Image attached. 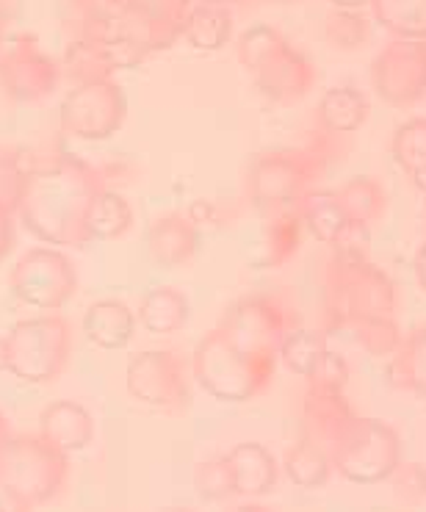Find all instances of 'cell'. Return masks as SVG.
Returning a JSON list of instances; mask_svg holds the SVG:
<instances>
[{
	"instance_id": "6da1fadb",
	"label": "cell",
	"mask_w": 426,
	"mask_h": 512,
	"mask_svg": "<svg viewBox=\"0 0 426 512\" xmlns=\"http://www.w3.org/2000/svg\"><path fill=\"white\" fill-rule=\"evenodd\" d=\"M103 189L108 186L100 167L78 155L31 161L17 216L31 236L50 247H86L92 241L89 214Z\"/></svg>"
},
{
	"instance_id": "7a4b0ae2",
	"label": "cell",
	"mask_w": 426,
	"mask_h": 512,
	"mask_svg": "<svg viewBox=\"0 0 426 512\" xmlns=\"http://www.w3.org/2000/svg\"><path fill=\"white\" fill-rule=\"evenodd\" d=\"M324 286V327L330 335L338 330H355L357 324L371 319H396L399 294L391 274L368 261L357 244L332 250L321 274Z\"/></svg>"
},
{
	"instance_id": "3957f363",
	"label": "cell",
	"mask_w": 426,
	"mask_h": 512,
	"mask_svg": "<svg viewBox=\"0 0 426 512\" xmlns=\"http://www.w3.org/2000/svg\"><path fill=\"white\" fill-rule=\"evenodd\" d=\"M335 136L319 131L313 142L288 150H266L255 155L247 169L249 203L266 214L294 211L299 203L316 191V183L324 178L327 164L335 155Z\"/></svg>"
},
{
	"instance_id": "277c9868",
	"label": "cell",
	"mask_w": 426,
	"mask_h": 512,
	"mask_svg": "<svg viewBox=\"0 0 426 512\" xmlns=\"http://www.w3.org/2000/svg\"><path fill=\"white\" fill-rule=\"evenodd\" d=\"M236 53L241 67L252 75L255 89L274 106H294L305 100L319 81V67L274 25H249L238 36Z\"/></svg>"
},
{
	"instance_id": "5b68a950",
	"label": "cell",
	"mask_w": 426,
	"mask_h": 512,
	"mask_svg": "<svg viewBox=\"0 0 426 512\" xmlns=\"http://www.w3.org/2000/svg\"><path fill=\"white\" fill-rule=\"evenodd\" d=\"M280 358H261L238 349L219 327L202 338L194 358L191 377L216 402L244 405L272 388Z\"/></svg>"
},
{
	"instance_id": "8992f818",
	"label": "cell",
	"mask_w": 426,
	"mask_h": 512,
	"mask_svg": "<svg viewBox=\"0 0 426 512\" xmlns=\"http://www.w3.org/2000/svg\"><path fill=\"white\" fill-rule=\"evenodd\" d=\"M330 454L332 471H338L352 485H379L393 477L402 465V435L388 421L355 416L332 435L324 446Z\"/></svg>"
},
{
	"instance_id": "52a82bcc",
	"label": "cell",
	"mask_w": 426,
	"mask_h": 512,
	"mask_svg": "<svg viewBox=\"0 0 426 512\" xmlns=\"http://www.w3.org/2000/svg\"><path fill=\"white\" fill-rule=\"evenodd\" d=\"M9 374L28 385L59 380L72 358L70 322L59 313H45L17 322L6 333Z\"/></svg>"
},
{
	"instance_id": "ba28073f",
	"label": "cell",
	"mask_w": 426,
	"mask_h": 512,
	"mask_svg": "<svg viewBox=\"0 0 426 512\" xmlns=\"http://www.w3.org/2000/svg\"><path fill=\"white\" fill-rule=\"evenodd\" d=\"M299 324L302 322L294 299L285 291H266L236 299L216 327L249 355L280 358L283 338Z\"/></svg>"
},
{
	"instance_id": "9c48e42d",
	"label": "cell",
	"mask_w": 426,
	"mask_h": 512,
	"mask_svg": "<svg viewBox=\"0 0 426 512\" xmlns=\"http://www.w3.org/2000/svg\"><path fill=\"white\" fill-rule=\"evenodd\" d=\"M70 479V457L39 435H14L0 460V485L31 507L59 499Z\"/></svg>"
},
{
	"instance_id": "30bf717a",
	"label": "cell",
	"mask_w": 426,
	"mask_h": 512,
	"mask_svg": "<svg viewBox=\"0 0 426 512\" xmlns=\"http://www.w3.org/2000/svg\"><path fill=\"white\" fill-rule=\"evenodd\" d=\"M128 100L114 78L75 84L61 100L59 128L81 142H103L125 125Z\"/></svg>"
},
{
	"instance_id": "8fae6325",
	"label": "cell",
	"mask_w": 426,
	"mask_h": 512,
	"mask_svg": "<svg viewBox=\"0 0 426 512\" xmlns=\"http://www.w3.org/2000/svg\"><path fill=\"white\" fill-rule=\"evenodd\" d=\"M125 388L136 402L166 416L186 413L191 405L189 369L172 349H144L125 366Z\"/></svg>"
},
{
	"instance_id": "7c38bea8",
	"label": "cell",
	"mask_w": 426,
	"mask_h": 512,
	"mask_svg": "<svg viewBox=\"0 0 426 512\" xmlns=\"http://www.w3.org/2000/svg\"><path fill=\"white\" fill-rule=\"evenodd\" d=\"M9 288L23 305L56 313L78 291V272L64 252L53 247H34L14 263Z\"/></svg>"
},
{
	"instance_id": "4fadbf2b",
	"label": "cell",
	"mask_w": 426,
	"mask_h": 512,
	"mask_svg": "<svg viewBox=\"0 0 426 512\" xmlns=\"http://www.w3.org/2000/svg\"><path fill=\"white\" fill-rule=\"evenodd\" d=\"M371 86L388 106H418L426 97V42L391 39L371 61Z\"/></svg>"
},
{
	"instance_id": "5bb4252c",
	"label": "cell",
	"mask_w": 426,
	"mask_h": 512,
	"mask_svg": "<svg viewBox=\"0 0 426 512\" xmlns=\"http://www.w3.org/2000/svg\"><path fill=\"white\" fill-rule=\"evenodd\" d=\"M61 67L34 34H17L0 50V89L17 103H42L56 92Z\"/></svg>"
},
{
	"instance_id": "9a60e30c",
	"label": "cell",
	"mask_w": 426,
	"mask_h": 512,
	"mask_svg": "<svg viewBox=\"0 0 426 512\" xmlns=\"http://www.w3.org/2000/svg\"><path fill=\"white\" fill-rule=\"evenodd\" d=\"M202 241V230L183 211L155 216L147 230V250L158 266L164 269H180L197 258Z\"/></svg>"
},
{
	"instance_id": "2e32d148",
	"label": "cell",
	"mask_w": 426,
	"mask_h": 512,
	"mask_svg": "<svg viewBox=\"0 0 426 512\" xmlns=\"http://www.w3.org/2000/svg\"><path fill=\"white\" fill-rule=\"evenodd\" d=\"M230 477H233V490L241 499H261L269 496L277 482H280V463L263 443L244 441L236 443L225 454Z\"/></svg>"
},
{
	"instance_id": "e0dca14e",
	"label": "cell",
	"mask_w": 426,
	"mask_h": 512,
	"mask_svg": "<svg viewBox=\"0 0 426 512\" xmlns=\"http://www.w3.org/2000/svg\"><path fill=\"white\" fill-rule=\"evenodd\" d=\"M36 435L70 457V454L83 452L89 443L95 441V418L81 402L56 399L39 413V432Z\"/></svg>"
},
{
	"instance_id": "ac0fdd59",
	"label": "cell",
	"mask_w": 426,
	"mask_h": 512,
	"mask_svg": "<svg viewBox=\"0 0 426 512\" xmlns=\"http://www.w3.org/2000/svg\"><path fill=\"white\" fill-rule=\"evenodd\" d=\"M299 216L302 222L310 230V236L330 247V250H338V247H346L352 244V236H357L352 219L346 214L344 203L338 200V194L330 189H316L310 191L308 197L299 203Z\"/></svg>"
},
{
	"instance_id": "d6986e66",
	"label": "cell",
	"mask_w": 426,
	"mask_h": 512,
	"mask_svg": "<svg viewBox=\"0 0 426 512\" xmlns=\"http://www.w3.org/2000/svg\"><path fill=\"white\" fill-rule=\"evenodd\" d=\"M136 324H139L136 313L122 299H97L83 313L81 327L89 344L106 352H119L133 341Z\"/></svg>"
},
{
	"instance_id": "ffe728a7",
	"label": "cell",
	"mask_w": 426,
	"mask_h": 512,
	"mask_svg": "<svg viewBox=\"0 0 426 512\" xmlns=\"http://www.w3.org/2000/svg\"><path fill=\"white\" fill-rule=\"evenodd\" d=\"M368 114H371V103L366 92H360L357 86H332L321 95L316 106L319 131L335 139H346L360 131L368 122Z\"/></svg>"
},
{
	"instance_id": "44dd1931",
	"label": "cell",
	"mask_w": 426,
	"mask_h": 512,
	"mask_svg": "<svg viewBox=\"0 0 426 512\" xmlns=\"http://www.w3.org/2000/svg\"><path fill=\"white\" fill-rule=\"evenodd\" d=\"M355 416V407L341 391H321L310 388L302 396V424H305V438L319 443L321 449L332 441V435L344 427L349 418Z\"/></svg>"
},
{
	"instance_id": "7402d4cb",
	"label": "cell",
	"mask_w": 426,
	"mask_h": 512,
	"mask_svg": "<svg viewBox=\"0 0 426 512\" xmlns=\"http://www.w3.org/2000/svg\"><path fill=\"white\" fill-rule=\"evenodd\" d=\"M191 316V302L186 291L178 286H153L144 291L136 319L142 324V330L150 335H175L186 330Z\"/></svg>"
},
{
	"instance_id": "603a6c76",
	"label": "cell",
	"mask_w": 426,
	"mask_h": 512,
	"mask_svg": "<svg viewBox=\"0 0 426 512\" xmlns=\"http://www.w3.org/2000/svg\"><path fill=\"white\" fill-rule=\"evenodd\" d=\"M335 194L344 203L346 214L352 219L357 233H368L388 214V191L371 175L349 178L341 189H335Z\"/></svg>"
},
{
	"instance_id": "cb8c5ba5",
	"label": "cell",
	"mask_w": 426,
	"mask_h": 512,
	"mask_svg": "<svg viewBox=\"0 0 426 512\" xmlns=\"http://www.w3.org/2000/svg\"><path fill=\"white\" fill-rule=\"evenodd\" d=\"M183 39L194 50L216 53L233 39V14L225 6H200L194 3L183 23Z\"/></svg>"
},
{
	"instance_id": "d4e9b609",
	"label": "cell",
	"mask_w": 426,
	"mask_h": 512,
	"mask_svg": "<svg viewBox=\"0 0 426 512\" xmlns=\"http://www.w3.org/2000/svg\"><path fill=\"white\" fill-rule=\"evenodd\" d=\"M391 380L396 388L410 391L426 402V324L404 335L399 352L391 358Z\"/></svg>"
},
{
	"instance_id": "484cf974",
	"label": "cell",
	"mask_w": 426,
	"mask_h": 512,
	"mask_svg": "<svg viewBox=\"0 0 426 512\" xmlns=\"http://www.w3.org/2000/svg\"><path fill=\"white\" fill-rule=\"evenodd\" d=\"M285 477L294 482L296 488L302 490H319L324 488L332 477L330 454L321 449L319 443L308 441L305 435L288 446V452L283 457Z\"/></svg>"
},
{
	"instance_id": "4316f807",
	"label": "cell",
	"mask_w": 426,
	"mask_h": 512,
	"mask_svg": "<svg viewBox=\"0 0 426 512\" xmlns=\"http://www.w3.org/2000/svg\"><path fill=\"white\" fill-rule=\"evenodd\" d=\"M330 346H327V335L321 330H310V327H296L285 335L280 344V363L285 369L302 377L305 382L313 380V374L319 371L321 360L327 358Z\"/></svg>"
},
{
	"instance_id": "83f0119b",
	"label": "cell",
	"mask_w": 426,
	"mask_h": 512,
	"mask_svg": "<svg viewBox=\"0 0 426 512\" xmlns=\"http://www.w3.org/2000/svg\"><path fill=\"white\" fill-rule=\"evenodd\" d=\"M368 9L393 39L426 42V0H371Z\"/></svg>"
},
{
	"instance_id": "f1b7e54d",
	"label": "cell",
	"mask_w": 426,
	"mask_h": 512,
	"mask_svg": "<svg viewBox=\"0 0 426 512\" xmlns=\"http://www.w3.org/2000/svg\"><path fill=\"white\" fill-rule=\"evenodd\" d=\"M133 208L125 194L117 189H103L89 214V236L92 241H119L131 233Z\"/></svg>"
},
{
	"instance_id": "f546056e",
	"label": "cell",
	"mask_w": 426,
	"mask_h": 512,
	"mask_svg": "<svg viewBox=\"0 0 426 512\" xmlns=\"http://www.w3.org/2000/svg\"><path fill=\"white\" fill-rule=\"evenodd\" d=\"M391 155L399 169L426 189V117H413L393 131Z\"/></svg>"
},
{
	"instance_id": "4dcf8cb0",
	"label": "cell",
	"mask_w": 426,
	"mask_h": 512,
	"mask_svg": "<svg viewBox=\"0 0 426 512\" xmlns=\"http://www.w3.org/2000/svg\"><path fill=\"white\" fill-rule=\"evenodd\" d=\"M302 230H305V222H302L296 208L274 214L269 227H266V258H263V263L269 269H277V266H285L291 261L299 252V244H302Z\"/></svg>"
},
{
	"instance_id": "1f68e13d",
	"label": "cell",
	"mask_w": 426,
	"mask_h": 512,
	"mask_svg": "<svg viewBox=\"0 0 426 512\" xmlns=\"http://www.w3.org/2000/svg\"><path fill=\"white\" fill-rule=\"evenodd\" d=\"M371 36V23L363 12H352V9H332L324 17V39L330 42V48L344 50H360Z\"/></svg>"
},
{
	"instance_id": "d6a6232c",
	"label": "cell",
	"mask_w": 426,
	"mask_h": 512,
	"mask_svg": "<svg viewBox=\"0 0 426 512\" xmlns=\"http://www.w3.org/2000/svg\"><path fill=\"white\" fill-rule=\"evenodd\" d=\"M352 333H355L357 346L371 358H393L404 341L402 327L396 319H371V322L357 324Z\"/></svg>"
},
{
	"instance_id": "836d02e7",
	"label": "cell",
	"mask_w": 426,
	"mask_h": 512,
	"mask_svg": "<svg viewBox=\"0 0 426 512\" xmlns=\"http://www.w3.org/2000/svg\"><path fill=\"white\" fill-rule=\"evenodd\" d=\"M194 490L202 501H227L236 496L225 454L208 457L194 465Z\"/></svg>"
},
{
	"instance_id": "e575fe53",
	"label": "cell",
	"mask_w": 426,
	"mask_h": 512,
	"mask_svg": "<svg viewBox=\"0 0 426 512\" xmlns=\"http://www.w3.org/2000/svg\"><path fill=\"white\" fill-rule=\"evenodd\" d=\"M25 180H28V164L23 150L0 147V205H6L12 214H17Z\"/></svg>"
},
{
	"instance_id": "d590c367",
	"label": "cell",
	"mask_w": 426,
	"mask_h": 512,
	"mask_svg": "<svg viewBox=\"0 0 426 512\" xmlns=\"http://www.w3.org/2000/svg\"><path fill=\"white\" fill-rule=\"evenodd\" d=\"M125 6L131 12L142 14L144 20L183 36V23H186V14L194 3L191 0H125Z\"/></svg>"
},
{
	"instance_id": "8d00e7d4",
	"label": "cell",
	"mask_w": 426,
	"mask_h": 512,
	"mask_svg": "<svg viewBox=\"0 0 426 512\" xmlns=\"http://www.w3.org/2000/svg\"><path fill=\"white\" fill-rule=\"evenodd\" d=\"M388 482H391L393 496L407 507H415V504L426 501V463L402 460V465L393 471V477Z\"/></svg>"
},
{
	"instance_id": "74e56055",
	"label": "cell",
	"mask_w": 426,
	"mask_h": 512,
	"mask_svg": "<svg viewBox=\"0 0 426 512\" xmlns=\"http://www.w3.org/2000/svg\"><path fill=\"white\" fill-rule=\"evenodd\" d=\"M349 377H352V369L346 363L344 355L338 352H327V358L321 360L319 371L313 374V380L308 382L310 388H321V391H341L346 393V385H349Z\"/></svg>"
},
{
	"instance_id": "f35d334b",
	"label": "cell",
	"mask_w": 426,
	"mask_h": 512,
	"mask_svg": "<svg viewBox=\"0 0 426 512\" xmlns=\"http://www.w3.org/2000/svg\"><path fill=\"white\" fill-rule=\"evenodd\" d=\"M186 214L194 225L200 227H222L227 225L225 219V208L216 203V200H208V197H197V200H191L189 208H186Z\"/></svg>"
},
{
	"instance_id": "ab89813d",
	"label": "cell",
	"mask_w": 426,
	"mask_h": 512,
	"mask_svg": "<svg viewBox=\"0 0 426 512\" xmlns=\"http://www.w3.org/2000/svg\"><path fill=\"white\" fill-rule=\"evenodd\" d=\"M12 211L6 205H0V261L12 252L14 247V222Z\"/></svg>"
},
{
	"instance_id": "60d3db41",
	"label": "cell",
	"mask_w": 426,
	"mask_h": 512,
	"mask_svg": "<svg viewBox=\"0 0 426 512\" xmlns=\"http://www.w3.org/2000/svg\"><path fill=\"white\" fill-rule=\"evenodd\" d=\"M14 12H17V0H0V50L6 48V42H9L6 34H9Z\"/></svg>"
},
{
	"instance_id": "b9f144b4",
	"label": "cell",
	"mask_w": 426,
	"mask_h": 512,
	"mask_svg": "<svg viewBox=\"0 0 426 512\" xmlns=\"http://www.w3.org/2000/svg\"><path fill=\"white\" fill-rule=\"evenodd\" d=\"M0 512H34V507L25 504L20 496H14L12 490L0 485Z\"/></svg>"
},
{
	"instance_id": "7bdbcfd3",
	"label": "cell",
	"mask_w": 426,
	"mask_h": 512,
	"mask_svg": "<svg viewBox=\"0 0 426 512\" xmlns=\"http://www.w3.org/2000/svg\"><path fill=\"white\" fill-rule=\"evenodd\" d=\"M415 280H418V286L426 294V239L421 241V247L415 252Z\"/></svg>"
},
{
	"instance_id": "ee69618b",
	"label": "cell",
	"mask_w": 426,
	"mask_h": 512,
	"mask_svg": "<svg viewBox=\"0 0 426 512\" xmlns=\"http://www.w3.org/2000/svg\"><path fill=\"white\" fill-rule=\"evenodd\" d=\"M332 9H352V12H363L366 6H371V0H327Z\"/></svg>"
},
{
	"instance_id": "f6af8a7d",
	"label": "cell",
	"mask_w": 426,
	"mask_h": 512,
	"mask_svg": "<svg viewBox=\"0 0 426 512\" xmlns=\"http://www.w3.org/2000/svg\"><path fill=\"white\" fill-rule=\"evenodd\" d=\"M12 427H9V418L0 413V460H3V454H6V446L12 441Z\"/></svg>"
},
{
	"instance_id": "bcb514c9",
	"label": "cell",
	"mask_w": 426,
	"mask_h": 512,
	"mask_svg": "<svg viewBox=\"0 0 426 512\" xmlns=\"http://www.w3.org/2000/svg\"><path fill=\"white\" fill-rule=\"evenodd\" d=\"M227 512H274L272 507H266L261 501H241V504H233Z\"/></svg>"
},
{
	"instance_id": "7dc6e473",
	"label": "cell",
	"mask_w": 426,
	"mask_h": 512,
	"mask_svg": "<svg viewBox=\"0 0 426 512\" xmlns=\"http://www.w3.org/2000/svg\"><path fill=\"white\" fill-rule=\"evenodd\" d=\"M9 371V355H6V335H0V374Z\"/></svg>"
},
{
	"instance_id": "c3c4849f",
	"label": "cell",
	"mask_w": 426,
	"mask_h": 512,
	"mask_svg": "<svg viewBox=\"0 0 426 512\" xmlns=\"http://www.w3.org/2000/svg\"><path fill=\"white\" fill-rule=\"evenodd\" d=\"M191 3H200V6H233V3H244V0H191Z\"/></svg>"
},
{
	"instance_id": "681fc988",
	"label": "cell",
	"mask_w": 426,
	"mask_h": 512,
	"mask_svg": "<svg viewBox=\"0 0 426 512\" xmlns=\"http://www.w3.org/2000/svg\"><path fill=\"white\" fill-rule=\"evenodd\" d=\"M161 512H194V507H189V504H172V507H164Z\"/></svg>"
},
{
	"instance_id": "f907efd6",
	"label": "cell",
	"mask_w": 426,
	"mask_h": 512,
	"mask_svg": "<svg viewBox=\"0 0 426 512\" xmlns=\"http://www.w3.org/2000/svg\"><path fill=\"white\" fill-rule=\"evenodd\" d=\"M266 3H291V0H266Z\"/></svg>"
},
{
	"instance_id": "816d5d0a",
	"label": "cell",
	"mask_w": 426,
	"mask_h": 512,
	"mask_svg": "<svg viewBox=\"0 0 426 512\" xmlns=\"http://www.w3.org/2000/svg\"><path fill=\"white\" fill-rule=\"evenodd\" d=\"M424 214H426V189H424Z\"/></svg>"
},
{
	"instance_id": "f5cc1de1",
	"label": "cell",
	"mask_w": 426,
	"mask_h": 512,
	"mask_svg": "<svg viewBox=\"0 0 426 512\" xmlns=\"http://www.w3.org/2000/svg\"><path fill=\"white\" fill-rule=\"evenodd\" d=\"M424 407H426V402H424Z\"/></svg>"
}]
</instances>
